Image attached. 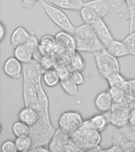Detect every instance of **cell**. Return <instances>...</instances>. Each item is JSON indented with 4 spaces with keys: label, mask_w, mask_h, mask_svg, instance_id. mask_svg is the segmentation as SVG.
<instances>
[{
    "label": "cell",
    "mask_w": 135,
    "mask_h": 152,
    "mask_svg": "<svg viewBox=\"0 0 135 152\" xmlns=\"http://www.w3.org/2000/svg\"><path fill=\"white\" fill-rule=\"evenodd\" d=\"M39 113L37 122L30 127L29 135L33 142V147L37 146H48L56 129L51 122L49 111H46L40 104V101L33 107Z\"/></svg>",
    "instance_id": "1"
},
{
    "label": "cell",
    "mask_w": 135,
    "mask_h": 152,
    "mask_svg": "<svg viewBox=\"0 0 135 152\" xmlns=\"http://www.w3.org/2000/svg\"><path fill=\"white\" fill-rule=\"evenodd\" d=\"M99 133L92 128L89 121L86 120L75 132L70 135V142L76 151H89L99 146L102 140Z\"/></svg>",
    "instance_id": "2"
},
{
    "label": "cell",
    "mask_w": 135,
    "mask_h": 152,
    "mask_svg": "<svg viewBox=\"0 0 135 152\" xmlns=\"http://www.w3.org/2000/svg\"><path fill=\"white\" fill-rule=\"evenodd\" d=\"M94 57L98 72L105 79L114 74L120 72V64L118 58L109 53L106 48L95 52Z\"/></svg>",
    "instance_id": "3"
},
{
    "label": "cell",
    "mask_w": 135,
    "mask_h": 152,
    "mask_svg": "<svg viewBox=\"0 0 135 152\" xmlns=\"http://www.w3.org/2000/svg\"><path fill=\"white\" fill-rule=\"evenodd\" d=\"M41 7L48 18L62 30L73 34L75 31V26L71 22L68 16L58 7L51 4L44 0H39Z\"/></svg>",
    "instance_id": "4"
},
{
    "label": "cell",
    "mask_w": 135,
    "mask_h": 152,
    "mask_svg": "<svg viewBox=\"0 0 135 152\" xmlns=\"http://www.w3.org/2000/svg\"><path fill=\"white\" fill-rule=\"evenodd\" d=\"M84 122L82 116L78 111H66L61 114L59 120V128L64 132L72 135Z\"/></svg>",
    "instance_id": "5"
},
{
    "label": "cell",
    "mask_w": 135,
    "mask_h": 152,
    "mask_svg": "<svg viewBox=\"0 0 135 152\" xmlns=\"http://www.w3.org/2000/svg\"><path fill=\"white\" fill-rule=\"evenodd\" d=\"M39 43L40 41L38 40L37 37L34 33H32L27 42L14 48V56L22 64L29 62L33 59L34 52L39 47Z\"/></svg>",
    "instance_id": "6"
},
{
    "label": "cell",
    "mask_w": 135,
    "mask_h": 152,
    "mask_svg": "<svg viewBox=\"0 0 135 152\" xmlns=\"http://www.w3.org/2000/svg\"><path fill=\"white\" fill-rule=\"evenodd\" d=\"M130 112V106H112L111 110L104 113L108 120L109 124L118 129L129 124Z\"/></svg>",
    "instance_id": "7"
},
{
    "label": "cell",
    "mask_w": 135,
    "mask_h": 152,
    "mask_svg": "<svg viewBox=\"0 0 135 152\" xmlns=\"http://www.w3.org/2000/svg\"><path fill=\"white\" fill-rule=\"evenodd\" d=\"M44 71L40 63L33 59L29 62L23 64V79L36 85L40 80H42V75Z\"/></svg>",
    "instance_id": "8"
},
{
    "label": "cell",
    "mask_w": 135,
    "mask_h": 152,
    "mask_svg": "<svg viewBox=\"0 0 135 152\" xmlns=\"http://www.w3.org/2000/svg\"><path fill=\"white\" fill-rule=\"evenodd\" d=\"M70 135L65 133L59 128L54 132L47 147L50 151H65V148L70 142Z\"/></svg>",
    "instance_id": "9"
},
{
    "label": "cell",
    "mask_w": 135,
    "mask_h": 152,
    "mask_svg": "<svg viewBox=\"0 0 135 152\" xmlns=\"http://www.w3.org/2000/svg\"><path fill=\"white\" fill-rule=\"evenodd\" d=\"M75 40L76 50L78 52H93V53H95L99 50L105 48L104 45L97 37L91 38V39H81V38L75 37Z\"/></svg>",
    "instance_id": "10"
},
{
    "label": "cell",
    "mask_w": 135,
    "mask_h": 152,
    "mask_svg": "<svg viewBox=\"0 0 135 152\" xmlns=\"http://www.w3.org/2000/svg\"><path fill=\"white\" fill-rule=\"evenodd\" d=\"M92 27L94 28L98 39L101 41L106 48L110 45V43L114 40L113 36L106 23L104 22L102 18H98L97 21H95V23L92 25Z\"/></svg>",
    "instance_id": "11"
},
{
    "label": "cell",
    "mask_w": 135,
    "mask_h": 152,
    "mask_svg": "<svg viewBox=\"0 0 135 152\" xmlns=\"http://www.w3.org/2000/svg\"><path fill=\"white\" fill-rule=\"evenodd\" d=\"M3 71L9 78L17 79L22 76L23 64L15 56L9 57L3 64Z\"/></svg>",
    "instance_id": "12"
},
{
    "label": "cell",
    "mask_w": 135,
    "mask_h": 152,
    "mask_svg": "<svg viewBox=\"0 0 135 152\" xmlns=\"http://www.w3.org/2000/svg\"><path fill=\"white\" fill-rule=\"evenodd\" d=\"M113 103V98L109 90L99 92L94 100L95 106L100 113H105L111 110Z\"/></svg>",
    "instance_id": "13"
},
{
    "label": "cell",
    "mask_w": 135,
    "mask_h": 152,
    "mask_svg": "<svg viewBox=\"0 0 135 152\" xmlns=\"http://www.w3.org/2000/svg\"><path fill=\"white\" fill-rule=\"evenodd\" d=\"M22 94L25 106H30L38 101V94L36 86L29 81L23 79Z\"/></svg>",
    "instance_id": "14"
},
{
    "label": "cell",
    "mask_w": 135,
    "mask_h": 152,
    "mask_svg": "<svg viewBox=\"0 0 135 152\" xmlns=\"http://www.w3.org/2000/svg\"><path fill=\"white\" fill-rule=\"evenodd\" d=\"M56 42L62 47L66 52H74L76 50V40L74 36L71 33L62 30L54 36Z\"/></svg>",
    "instance_id": "15"
},
{
    "label": "cell",
    "mask_w": 135,
    "mask_h": 152,
    "mask_svg": "<svg viewBox=\"0 0 135 152\" xmlns=\"http://www.w3.org/2000/svg\"><path fill=\"white\" fill-rule=\"evenodd\" d=\"M19 121H22L29 127L37 122L39 119V113L37 110L31 106H24L18 113Z\"/></svg>",
    "instance_id": "16"
},
{
    "label": "cell",
    "mask_w": 135,
    "mask_h": 152,
    "mask_svg": "<svg viewBox=\"0 0 135 152\" xmlns=\"http://www.w3.org/2000/svg\"><path fill=\"white\" fill-rule=\"evenodd\" d=\"M84 5L89 7L99 18H104L110 10V4L107 0H90L84 2Z\"/></svg>",
    "instance_id": "17"
},
{
    "label": "cell",
    "mask_w": 135,
    "mask_h": 152,
    "mask_svg": "<svg viewBox=\"0 0 135 152\" xmlns=\"http://www.w3.org/2000/svg\"><path fill=\"white\" fill-rule=\"evenodd\" d=\"M44 1L61 9L76 10V11H80L85 2L83 0H44Z\"/></svg>",
    "instance_id": "18"
},
{
    "label": "cell",
    "mask_w": 135,
    "mask_h": 152,
    "mask_svg": "<svg viewBox=\"0 0 135 152\" xmlns=\"http://www.w3.org/2000/svg\"><path fill=\"white\" fill-rule=\"evenodd\" d=\"M30 36L31 33H28L23 26H18L12 33L10 37V45L13 48H15L18 45L25 44L28 41Z\"/></svg>",
    "instance_id": "19"
},
{
    "label": "cell",
    "mask_w": 135,
    "mask_h": 152,
    "mask_svg": "<svg viewBox=\"0 0 135 152\" xmlns=\"http://www.w3.org/2000/svg\"><path fill=\"white\" fill-rule=\"evenodd\" d=\"M106 49L109 53H111L112 56L118 59L126 56H130L129 51L126 47L123 41H119L115 39L110 43V45L106 48Z\"/></svg>",
    "instance_id": "20"
},
{
    "label": "cell",
    "mask_w": 135,
    "mask_h": 152,
    "mask_svg": "<svg viewBox=\"0 0 135 152\" xmlns=\"http://www.w3.org/2000/svg\"><path fill=\"white\" fill-rule=\"evenodd\" d=\"M56 45V39L54 37L51 35H44L40 40L38 48L43 56L51 55Z\"/></svg>",
    "instance_id": "21"
},
{
    "label": "cell",
    "mask_w": 135,
    "mask_h": 152,
    "mask_svg": "<svg viewBox=\"0 0 135 152\" xmlns=\"http://www.w3.org/2000/svg\"><path fill=\"white\" fill-rule=\"evenodd\" d=\"M61 78L58 71L53 68L48 69L44 71L42 75V82L48 87H54L59 83H60Z\"/></svg>",
    "instance_id": "22"
},
{
    "label": "cell",
    "mask_w": 135,
    "mask_h": 152,
    "mask_svg": "<svg viewBox=\"0 0 135 152\" xmlns=\"http://www.w3.org/2000/svg\"><path fill=\"white\" fill-rule=\"evenodd\" d=\"M73 36L75 37L81 38V39H91V38L97 37L92 26L85 23L81 26L76 27Z\"/></svg>",
    "instance_id": "23"
},
{
    "label": "cell",
    "mask_w": 135,
    "mask_h": 152,
    "mask_svg": "<svg viewBox=\"0 0 135 152\" xmlns=\"http://www.w3.org/2000/svg\"><path fill=\"white\" fill-rule=\"evenodd\" d=\"M88 121H89L90 124L92 125V128L99 132L105 130V128H107V126L109 124L108 120L104 113L94 115L92 117H90L89 119H88Z\"/></svg>",
    "instance_id": "24"
},
{
    "label": "cell",
    "mask_w": 135,
    "mask_h": 152,
    "mask_svg": "<svg viewBox=\"0 0 135 152\" xmlns=\"http://www.w3.org/2000/svg\"><path fill=\"white\" fill-rule=\"evenodd\" d=\"M85 66V62L83 60L80 55L74 52H71L70 53V58H69V66L68 68L70 71H83V68Z\"/></svg>",
    "instance_id": "25"
},
{
    "label": "cell",
    "mask_w": 135,
    "mask_h": 152,
    "mask_svg": "<svg viewBox=\"0 0 135 152\" xmlns=\"http://www.w3.org/2000/svg\"><path fill=\"white\" fill-rule=\"evenodd\" d=\"M60 85L63 90L70 96H75L78 94V85L72 79L70 75L66 77L65 78H62L60 81Z\"/></svg>",
    "instance_id": "26"
},
{
    "label": "cell",
    "mask_w": 135,
    "mask_h": 152,
    "mask_svg": "<svg viewBox=\"0 0 135 152\" xmlns=\"http://www.w3.org/2000/svg\"><path fill=\"white\" fill-rule=\"evenodd\" d=\"M79 12H80L81 18L84 21V23L90 25V26H92L95 23V21H97V19L99 18L89 7L85 6V5L83 6Z\"/></svg>",
    "instance_id": "27"
},
{
    "label": "cell",
    "mask_w": 135,
    "mask_h": 152,
    "mask_svg": "<svg viewBox=\"0 0 135 152\" xmlns=\"http://www.w3.org/2000/svg\"><path fill=\"white\" fill-rule=\"evenodd\" d=\"M15 142H16L17 151H30L33 147V140L30 135L23 136V137H17Z\"/></svg>",
    "instance_id": "28"
},
{
    "label": "cell",
    "mask_w": 135,
    "mask_h": 152,
    "mask_svg": "<svg viewBox=\"0 0 135 152\" xmlns=\"http://www.w3.org/2000/svg\"><path fill=\"white\" fill-rule=\"evenodd\" d=\"M12 131H13V133L16 136V138L23 137V136L29 135L30 127L22 121H18L14 123V124L12 126Z\"/></svg>",
    "instance_id": "29"
},
{
    "label": "cell",
    "mask_w": 135,
    "mask_h": 152,
    "mask_svg": "<svg viewBox=\"0 0 135 152\" xmlns=\"http://www.w3.org/2000/svg\"><path fill=\"white\" fill-rule=\"evenodd\" d=\"M106 80L108 83L109 88H120L122 89L127 79L123 75H121L120 72H118V73L114 74L110 76Z\"/></svg>",
    "instance_id": "30"
},
{
    "label": "cell",
    "mask_w": 135,
    "mask_h": 152,
    "mask_svg": "<svg viewBox=\"0 0 135 152\" xmlns=\"http://www.w3.org/2000/svg\"><path fill=\"white\" fill-rule=\"evenodd\" d=\"M123 41L129 51L130 56L135 57V31L130 32Z\"/></svg>",
    "instance_id": "31"
},
{
    "label": "cell",
    "mask_w": 135,
    "mask_h": 152,
    "mask_svg": "<svg viewBox=\"0 0 135 152\" xmlns=\"http://www.w3.org/2000/svg\"><path fill=\"white\" fill-rule=\"evenodd\" d=\"M128 140L126 139L122 132L119 129L118 131H116L112 134V138H111V142L113 145H117L123 148V147L125 145V143L127 142Z\"/></svg>",
    "instance_id": "32"
},
{
    "label": "cell",
    "mask_w": 135,
    "mask_h": 152,
    "mask_svg": "<svg viewBox=\"0 0 135 152\" xmlns=\"http://www.w3.org/2000/svg\"><path fill=\"white\" fill-rule=\"evenodd\" d=\"M40 64L43 68L46 71V70L54 67V61L52 55H46V56H43L40 59Z\"/></svg>",
    "instance_id": "33"
},
{
    "label": "cell",
    "mask_w": 135,
    "mask_h": 152,
    "mask_svg": "<svg viewBox=\"0 0 135 152\" xmlns=\"http://www.w3.org/2000/svg\"><path fill=\"white\" fill-rule=\"evenodd\" d=\"M118 129L122 132V133L124 135V136L128 141L135 142V130L131 128L129 124L122 128H118Z\"/></svg>",
    "instance_id": "34"
},
{
    "label": "cell",
    "mask_w": 135,
    "mask_h": 152,
    "mask_svg": "<svg viewBox=\"0 0 135 152\" xmlns=\"http://www.w3.org/2000/svg\"><path fill=\"white\" fill-rule=\"evenodd\" d=\"M1 151L2 152H15L17 151L15 141L7 140L3 142L1 147Z\"/></svg>",
    "instance_id": "35"
},
{
    "label": "cell",
    "mask_w": 135,
    "mask_h": 152,
    "mask_svg": "<svg viewBox=\"0 0 135 152\" xmlns=\"http://www.w3.org/2000/svg\"><path fill=\"white\" fill-rule=\"evenodd\" d=\"M70 77L78 86L83 85L85 83V78L81 71H73L70 72Z\"/></svg>",
    "instance_id": "36"
},
{
    "label": "cell",
    "mask_w": 135,
    "mask_h": 152,
    "mask_svg": "<svg viewBox=\"0 0 135 152\" xmlns=\"http://www.w3.org/2000/svg\"><path fill=\"white\" fill-rule=\"evenodd\" d=\"M37 1L38 0H21V3H22L24 8L31 10L35 6Z\"/></svg>",
    "instance_id": "37"
},
{
    "label": "cell",
    "mask_w": 135,
    "mask_h": 152,
    "mask_svg": "<svg viewBox=\"0 0 135 152\" xmlns=\"http://www.w3.org/2000/svg\"><path fill=\"white\" fill-rule=\"evenodd\" d=\"M123 151H135V142L127 141L123 147Z\"/></svg>",
    "instance_id": "38"
},
{
    "label": "cell",
    "mask_w": 135,
    "mask_h": 152,
    "mask_svg": "<svg viewBox=\"0 0 135 152\" xmlns=\"http://www.w3.org/2000/svg\"><path fill=\"white\" fill-rule=\"evenodd\" d=\"M129 125L135 130V107H133L130 109Z\"/></svg>",
    "instance_id": "39"
},
{
    "label": "cell",
    "mask_w": 135,
    "mask_h": 152,
    "mask_svg": "<svg viewBox=\"0 0 135 152\" xmlns=\"http://www.w3.org/2000/svg\"><path fill=\"white\" fill-rule=\"evenodd\" d=\"M65 52H66V50L64 49L62 47H61L60 45H59L57 44V45H55V47L54 48L53 51H52V54H53V53H56L58 56H59V55H64Z\"/></svg>",
    "instance_id": "40"
},
{
    "label": "cell",
    "mask_w": 135,
    "mask_h": 152,
    "mask_svg": "<svg viewBox=\"0 0 135 152\" xmlns=\"http://www.w3.org/2000/svg\"><path fill=\"white\" fill-rule=\"evenodd\" d=\"M101 151H111V152H117V151H123V148L117 145H111L110 148H107V149H102Z\"/></svg>",
    "instance_id": "41"
},
{
    "label": "cell",
    "mask_w": 135,
    "mask_h": 152,
    "mask_svg": "<svg viewBox=\"0 0 135 152\" xmlns=\"http://www.w3.org/2000/svg\"><path fill=\"white\" fill-rule=\"evenodd\" d=\"M6 34H7V28H6L3 22H1V24H0V41L1 42L4 40Z\"/></svg>",
    "instance_id": "42"
},
{
    "label": "cell",
    "mask_w": 135,
    "mask_h": 152,
    "mask_svg": "<svg viewBox=\"0 0 135 152\" xmlns=\"http://www.w3.org/2000/svg\"><path fill=\"white\" fill-rule=\"evenodd\" d=\"M47 146H37V147H33L32 149H31L30 151H38V152H43V151H50L49 148H47Z\"/></svg>",
    "instance_id": "43"
},
{
    "label": "cell",
    "mask_w": 135,
    "mask_h": 152,
    "mask_svg": "<svg viewBox=\"0 0 135 152\" xmlns=\"http://www.w3.org/2000/svg\"><path fill=\"white\" fill-rule=\"evenodd\" d=\"M129 83H130V86H131V88H132L133 93L135 95V78H132V79H129Z\"/></svg>",
    "instance_id": "44"
}]
</instances>
